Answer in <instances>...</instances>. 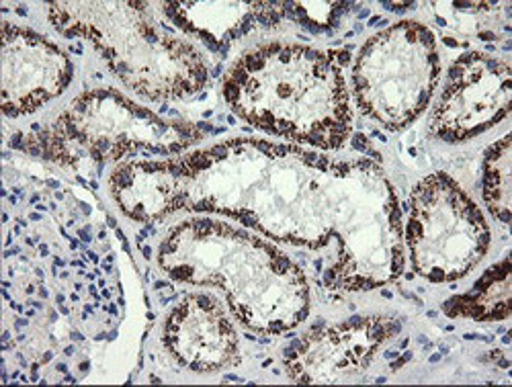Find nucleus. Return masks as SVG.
<instances>
[{"label":"nucleus","instance_id":"obj_1","mask_svg":"<svg viewBox=\"0 0 512 387\" xmlns=\"http://www.w3.org/2000/svg\"><path fill=\"white\" fill-rule=\"evenodd\" d=\"M111 193L136 222L177 211L222 213L277 242L328 250L345 197V160L300 146L236 138L175 160H130Z\"/></svg>","mask_w":512,"mask_h":387},{"label":"nucleus","instance_id":"obj_2","mask_svg":"<svg viewBox=\"0 0 512 387\" xmlns=\"http://www.w3.org/2000/svg\"><path fill=\"white\" fill-rule=\"evenodd\" d=\"M351 48L322 52L300 43H267L250 50L224 78L226 103L265 134L340 150L353 132L345 80Z\"/></svg>","mask_w":512,"mask_h":387},{"label":"nucleus","instance_id":"obj_3","mask_svg":"<svg viewBox=\"0 0 512 387\" xmlns=\"http://www.w3.org/2000/svg\"><path fill=\"white\" fill-rule=\"evenodd\" d=\"M158 265L173 281L222 287L232 314L254 332L281 334L310 314L304 271L277 246L224 222L177 224L160 244Z\"/></svg>","mask_w":512,"mask_h":387},{"label":"nucleus","instance_id":"obj_4","mask_svg":"<svg viewBox=\"0 0 512 387\" xmlns=\"http://www.w3.org/2000/svg\"><path fill=\"white\" fill-rule=\"evenodd\" d=\"M152 3H52L48 17L68 39H89L113 74L150 101L189 99L207 84L201 52L154 15Z\"/></svg>","mask_w":512,"mask_h":387},{"label":"nucleus","instance_id":"obj_5","mask_svg":"<svg viewBox=\"0 0 512 387\" xmlns=\"http://www.w3.org/2000/svg\"><path fill=\"white\" fill-rule=\"evenodd\" d=\"M31 129L15 134L11 146L74 170L136 154H179L203 138L199 125L164 121L113 89L82 93L50 127Z\"/></svg>","mask_w":512,"mask_h":387},{"label":"nucleus","instance_id":"obj_6","mask_svg":"<svg viewBox=\"0 0 512 387\" xmlns=\"http://www.w3.org/2000/svg\"><path fill=\"white\" fill-rule=\"evenodd\" d=\"M322 283L330 293L369 291L404 271V232L390 181L369 158L347 160V189Z\"/></svg>","mask_w":512,"mask_h":387},{"label":"nucleus","instance_id":"obj_7","mask_svg":"<svg viewBox=\"0 0 512 387\" xmlns=\"http://www.w3.org/2000/svg\"><path fill=\"white\" fill-rule=\"evenodd\" d=\"M439 74L433 31L418 21H400L361 48L353 68V91L367 117L396 132L431 103Z\"/></svg>","mask_w":512,"mask_h":387},{"label":"nucleus","instance_id":"obj_8","mask_svg":"<svg viewBox=\"0 0 512 387\" xmlns=\"http://www.w3.org/2000/svg\"><path fill=\"white\" fill-rule=\"evenodd\" d=\"M404 238L412 269L431 283H449L480 265L492 236L476 201L435 172L412 189Z\"/></svg>","mask_w":512,"mask_h":387},{"label":"nucleus","instance_id":"obj_9","mask_svg":"<svg viewBox=\"0 0 512 387\" xmlns=\"http://www.w3.org/2000/svg\"><path fill=\"white\" fill-rule=\"evenodd\" d=\"M512 70L506 60L469 52L449 70L447 89L439 99L431 134L443 142H465L484 134L508 115Z\"/></svg>","mask_w":512,"mask_h":387},{"label":"nucleus","instance_id":"obj_10","mask_svg":"<svg viewBox=\"0 0 512 387\" xmlns=\"http://www.w3.org/2000/svg\"><path fill=\"white\" fill-rule=\"evenodd\" d=\"M402 324L388 316L353 318L328 328H312L283 351L285 369L297 383H343L369 367L381 344Z\"/></svg>","mask_w":512,"mask_h":387},{"label":"nucleus","instance_id":"obj_11","mask_svg":"<svg viewBox=\"0 0 512 387\" xmlns=\"http://www.w3.org/2000/svg\"><path fill=\"white\" fill-rule=\"evenodd\" d=\"M68 56L31 29L3 23V111L23 117L60 97L72 82Z\"/></svg>","mask_w":512,"mask_h":387},{"label":"nucleus","instance_id":"obj_12","mask_svg":"<svg viewBox=\"0 0 512 387\" xmlns=\"http://www.w3.org/2000/svg\"><path fill=\"white\" fill-rule=\"evenodd\" d=\"M164 347L183 367L211 373L238 363V334L218 297L185 295L164 324Z\"/></svg>","mask_w":512,"mask_h":387},{"label":"nucleus","instance_id":"obj_13","mask_svg":"<svg viewBox=\"0 0 512 387\" xmlns=\"http://www.w3.org/2000/svg\"><path fill=\"white\" fill-rule=\"evenodd\" d=\"M156 7L185 35L222 54L254 29H269L285 19V3H156Z\"/></svg>","mask_w":512,"mask_h":387},{"label":"nucleus","instance_id":"obj_14","mask_svg":"<svg viewBox=\"0 0 512 387\" xmlns=\"http://www.w3.org/2000/svg\"><path fill=\"white\" fill-rule=\"evenodd\" d=\"M510 279V261L504 258L484 273L472 291L449 299L443 310L453 318H472L478 322L506 320L510 318Z\"/></svg>","mask_w":512,"mask_h":387},{"label":"nucleus","instance_id":"obj_15","mask_svg":"<svg viewBox=\"0 0 512 387\" xmlns=\"http://www.w3.org/2000/svg\"><path fill=\"white\" fill-rule=\"evenodd\" d=\"M510 134L498 140L484 158L482 191L484 201L496 220H512V172H510Z\"/></svg>","mask_w":512,"mask_h":387},{"label":"nucleus","instance_id":"obj_16","mask_svg":"<svg viewBox=\"0 0 512 387\" xmlns=\"http://www.w3.org/2000/svg\"><path fill=\"white\" fill-rule=\"evenodd\" d=\"M504 3H435L437 21L457 33H482L484 25L498 23V9Z\"/></svg>","mask_w":512,"mask_h":387},{"label":"nucleus","instance_id":"obj_17","mask_svg":"<svg viewBox=\"0 0 512 387\" xmlns=\"http://www.w3.org/2000/svg\"><path fill=\"white\" fill-rule=\"evenodd\" d=\"M353 5L347 3H285V19L312 33H332L340 25V17Z\"/></svg>","mask_w":512,"mask_h":387},{"label":"nucleus","instance_id":"obj_18","mask_svg":"<svg viewBox=\"0 0 512 387\" xmlns=\"http://www.w3.org/2000/svg\"><path fill=\"white\" fill-rule=\"evenodd\" d=\"M353 146H355L357 150H361V152H369L371 156H375V158L379 160V154H375V152L371 150V144H369V140H367L363 134H355V136H353Z\"/></svg>","mask_w":512,"mask_h":387},{"label":"nucleus","instance_id":"obj_19","mask_svg":"<svg viewBox=\"0 0 512 387\" xmlns=\"http://www.w3.org/2000/svg\"><path fill=\"white\" fill-rule=\"evenodd\" d=\"M383 7L390 9V11H396V13H406V11L414 9L416 5L414 3H383Z\"/></svg>","mask_w":512,"mask_h":387},{"label":"nucleus","instance_id":"obj_20","mask_svg":"<svg viewBox=\"0 0 512 387\" xmlns=\"http://www.w3.org/2000/svg\"><path fill=\"white\" fill-rule=\"evenodd\" d=\"M410 359H412V353H406V355H404V357H402L398 363H392V369H398V367H402V365H404V363H408Z\"/></svg>","mask_w":512,"mask_h":387},{"label":"nucleus","instance_id":"obj_21","mask_svg":"<svg viewBox=\"0 0 512 387\" xmlns=\"http://www.w3.org/2000/svg\"><path fill=\"white\" fill-rule=\"evenodd\" d=\"M80 238H82L84 242H91V234H89V232H80Z\"/></svg>","mask_w":512,"mask_h":387},{"label":"nucleus","instance_id":"obj_22","mask_svg":"<svg viewBox=\"0 0 512 387\" xmlns=\"http://www.w3.org/2000/svg\"><path fill=\"white\" fill-rule=\"evenodd\" d=\"M17 13H19V15H21V17H25V15H27V7H23V5H19V7H17Z\"/></svg>","mask_w":512,"mask_h":387}]
</instances>
